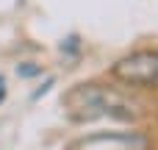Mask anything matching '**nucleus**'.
<instances>
[{
  "instance_id": "1",
  "label": "nucleus",
  "mask_w": 158,
  "mask_h": 150,
  "mask_svg": "<svg viewBox=\"0 0 158 150\" xmlns=\"http://www.w3.org/2000/svg\"><path fill=\"white\" fill-rule=\"evenodd\" d=\"M67 114L72 120H97V117H111V120H136V106L122 97L119 92L97 84H81L64 95Z\"/></svg>"
},
{
  "instance_id": "2",
  "label": "nucleus",
  "mask_w": 158,
  "mask_h": 150,
  "mask_svg": "<svg viewBox=\"0 0 158 150\" xmlns=\"http://www.w3.org/2000/svg\"><path fill=\"white\" fill-rule=\"evenodd\" d=\"M111 75L131 86H158V53L136 50L111 67Z\"/></svg>"
},
{
  "instance_id": "3",
  "label": "nucleus",
  "mask_w": 158,
  "mask_h": 150,
  "mask_svg": "<svg viewBox=\"0 0 158 150\" xmlns=\"http://www.w3.org/2000/svg\"><path fill=\"white\" fill-rule=\"evenodd\" d=\"M78 150H147V139L142 134H97L83 139Z\"/></svg>"
},
{
  "instance_id": "4",
  "label": "nucleus",
  "mask_w": 158,
  "mask_h": 150,
  "mask_svg": "<svg viewBox=\"0 0 158 150\" xmlns=\"http://www.w3.org/2000/svg\"><path fill=\"white\" fill-rule=\"evenodd\" d=\"M42 67H33V64H25V67H17V75L19 78H31V75H39Z\"/></svg>"
},
{
  "instance_id": "5",
  "label": "nucleus",
  "mask_w": 158,
  "mask_h": 150,
  "mask_svg": "<svg viewBox=\"0 0 158 150\" xmlns=\"http://www.w3.org/2000/svg\"><path fill=\"white\" fill-rule=\"evenodd\" d=\"M50 86H53V78H47V81H44V86H39V89H36L31 97H33V100H39L42 95H47V92H50Z\"/></svg>"
},
{
  "instance_id": "6",
  "label": "nucleus",
  "mask_w": 158,
  "mask_h": 150,
  "mask_svg": "<svg viewBox=\"0 0 158 150\" xmlns=\"http://www.w3.org/2000/svg\"><path fill=\"white\" fill-rule=\"evenodd\" d=\"M61 50H69V53H75V50H78V36H69L67 42H61Z\"/></svg>"
},
{
  "instance_id": "7",
  "label": "nucleus",
  "mask_w": 158,
  "mask_h": 150,
  "mask_svg": "<svg viewBox=\"0 0 158 150\" xmlns=\"http://www.w3.org/2000/svg\"><path fill=\"white\" fill-rule=\"evenodd\" d=\"M6 95H8V86H6V78L0 75V103L6 100Z\"/></svg>"
}]
</instances>
